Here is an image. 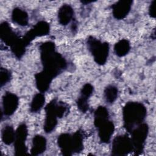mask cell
Wrapping results in <instances>:
<instances>
[{
  "instance_id": "cell-1",
  "label": "cell",
  "mask_w": 156,
  "mask_h": 156,
  "mask_svg": "<svg viewBox=\"0 0 156 156\" xmlns=\"http://www.w3.org/2000/svg\"><path fill=\"white\" fill-rule=\"evenodd\" d=\"M43 71L52 78L56 77L66 68L65 59L55 51V44L51 41L42 43L40 46Z\"/></svg>"
},
{
  "instance_id": "cell-2",
  "label": "cell",
  "mask_w": 156,
  "mask_h": 156,
  "mask_svg": "<svg viewBox=\"0 0 156 156\" xmlns=\"http://www.w3.org/2000/svg\"><path fill=\"white\" fill-rule=\"evenodd\" d=\"M122 113L124 127L130 132L134 127L143 122L147 110L145 106L140 102H129L124 107Z\"/></svg>"
},
{
  "instance_id": "cell-3",
  "label": "cell",
  "mask_w": 156,
  "mask_h": 156,
  "mask_svg": "<svg viewBox=\"0 0 156 156\" xmlns=\"http://www.w3.org/2000/svg\"><path fill=\"white\" fill-rule=\"evenodd\" d=\"M94 123L98 129L101 141L102 143H108L113 133L115 126L109 119L108 112L105 107L101 106L96 110Z\"/></svg>"
},
{
  "instance_id": "cell-4",
  "label": "cell",
  "mask_w": 156,
  "mask_h": 156,
  "mask_svg": "<svg viewBox=\"0 0 156 156\" xmlns=\"http://www.w3.org/2000/svg\"><path fill=\"white\" fill-rule=\"evenodd\" d=\"M68 110V105L56 99L52 100L45 107L46 118L44 130L46 133L51 132L57 124V118H62Z\"/></svg>"
},
{
  "instance_id": "cell-5",
  "label": "cell",
  "mask_w": 156,
  "mask_h": 156,
  "mask_svg": "<svg viewBox=\"0 0 156 156\" xmlns=\"http://www.w3.org/2000/svg\"><path fill=\"white\" fill-rule=\"evenodd\" d=\"M57 143L63 155H68L74 152H79L83 149L82 133L78 130L72 135L62 133L58 136Z\"/></svg>"
},
{
  "instance_id": "cell-6",
  "label": "cell",
  "mask_w": 156,
  "mask_h": 156,
  "mask_svg": "<svg viewBox=\"0 0 156 156\" xmlns=\"http://www.w3.org/2000/svg\"><path fill=\"white\" fill-rule=\"evenodd\" d=\"M87 46L94 61L101 65L105 64L109 52L108 44L101 42L93 37H90L87 40Z\"/></svg>"
},
{
  "instance_id": "cell-7",
  "label": "cell",
  "mask_w": 156,
  "mask_h": 156,
  "mask_svg": "<svg viewBox=\"0 0 156 156\" xmlns=\"http://www.w3.org/2000/svg\"><path fill=\"white\" fill-rule=\"evenodd\" d=\"M131 141L133 151H142L148 133V126L146 123H141L131 130Z\"/></svg>"
},
{
  "instance_id": "cell-8",
  "label": "cell",
  "mask_w": 156,
  "mask_h": 156,
  "mask_svg": "<svg viewBox=\"0 0 156 156\" xmlns=\"http://www.w3.org/2000/svg\"><path fill=\"white\" fill-rule=\"evenodd\" d=\"M133 150L130 138L126 135L117 136L113 140L112 152L114 155H124Z\"/></svg>"
},
{
  "instance_id": "cell-9",
  "label": "cell",
  "mask_w": 156,
  "mask_h": 156,
  "mask_svg": "<svg viewBox=\"0 0 156 156\" xmlns=\"http://www.w3.org/2000/svg\"><path fill=\"white\" fill-rule=\"evenodd\" d=\"M27 136V128L26 124H20L16 132L14 140L15 151L16 155H23L27 153V147L25 144Z\"/></svg>"
},
{
  "instance_id": "cell-10",
  "label": "cell",
  "mask_w": 156,
  "mask_h": 156,
  "mask_svg": "<svg viewBox=\"0 0 156 156\" xmlns=\"http://www.w3.org/2000/svg\"><path fill=\"white\" fill-rule=\"evenodd\" d=\"M49 32V25L45 21H41L37 23L32 29L28 31L23 40L28 45L29 43L37 37H41L47 35Z\"/></svg>"
},
{
  "instance_id": "cell-11",
  "label": "cell",
  "mask_w": 156,
  "mask_h": 156,
  "mask_svg": "<svg viewBox=\"0 0 156 156\" xmlns=\"http://www.w3.org/2000/svg\"><path fill=\"white\" fill-rule=\"evenodd\" d=\"M0 36L1 40L10 46L11 48L16 45L21 39L15 34L10 26L7 22H4L1 24Z\"/></svg>"
},
{
  "instance_id": "cell-12",
  "label": "cell",
  "mask_w": 156,
  "mask_h": 156,
  "mask_svg": "<svg viewBox=\"0 0 156 156\" xmlns=\"http://www.w3.org/2000/svg\"><path fill=\"white\" fill-rule=\"evenodd\" d=\"M19 104L18 98L13 93L7 92L2 98L3 113L6 116H10L14 113Z\"/></svg>"
},
{
  "instance_id": "cell-13",
  "label": "cell",
  "mask_w": 156,
  "mask_h": 156,
  "mask_svg": "<svg viewBox=\"0 0 156 156\" xmlns=\"http://www.w3.org/2000/svg\"><path fill=\"white\" fill-rule=\"evenodd\" d=\"M132 4L130 0H120L112 5V13L113 16L117 20L124 18L129 13Z\"/></svg>"
},
{
  "instance_id": "cell-14",
  "label": "cell",
  "mask_w": 156,
  "mask_h": 156,
  "mask_svg": "<svg viewBox=\"0 0 156 156\" xmlns=\"http://www.w3.org/2000/svg\"><path fill=\"white\" fill-rule=\"evenodd\" d=\"M35 79L38 90L40 93H43L48 90L53 79L51 76L43 71L36 74L35 75Z\"/></svg>"
},
{
  "instance_id": "cell-15",
  "label": "cell",
  "mask_w": 156,
  "mask_h": 156,
  "mask_svg": "<svg viewBox=\"0 0 156 156\" xmlns=\"http://www.w3.org/2000/svg\"><path fill=\"white\" fill-rule=\"evenodd\" d=\"M74 10L72 7L68 4L62 5L58 12V19L59 23L63 26L69 24L73 19Z\"/></svg>"
},
{
  "instance_id": "cell-16",
  "label": "cell",
  "mask_w": 156,
  "mask_h": 156,
  "mask_svg": "<svg viewBox=\"0 0 156 156\" xmlns=\"http://www.w3.org/2000/svg\"><path fill=\"white\" fill-rule=\"evenodd\" d=\"M46 147V138L40 135L34 137L32 140V146L31 148V154L37 155L43 152Z\"/></svg>"
},
{
  "instance_id": "cell-17",
  "label": "cell",
  "mask_w": 156,
  "mask_h": 156,
  "mask_svg": "<svg viewBox=\"0 0 156 156\" xmlns=\"http://www.w3.org/2000/svg\"><path fill=\"white\" fill-rule=\"evenodd\" d=\"M12 21L20 26H26L28 23V15L21 8H15L12 13Z\"/></svg>"
},
{
  "instance_id": "cell-18",
  "label": "cell",
  "mask_w": 156,
  "mask_h": 156,
  "mask_svg": "<svg viewBox=\"0 0 156 156\" xmlns=\"http://www.w3.org/2000/svg\"><path fill=\"white\" fill-rule=\"evenodd\" d=\"M130 49V43L126 39H122L116 43L114 47L115 54L119 57H123L127 54Z\"/></svg>"
},
{
  "instance_id": "cell-19",
  "label": "cell",
  "mask_w": 156,
  "mask_h": 156,
  "mask_svg": "<svg viewBox=\"0 0 156 156\" xmlns=\"http://www.w3.org/2000/svg\"><path fill=\"white\" fill-rule=\"evenodd\" d=\"M45 101L44 96L43 93H39L36 94L31 102L30 110L33 113L38 112L43 106Z\"/></svg>"
},
{
  "instance_id": "cell-20",
  "label": "cell",
  "mask_w": 156,
  "mask_h": 156,
  "mask_svg": "<svg viewBox=\"0 0 156 156\" xmlns=\"http://www.w3.org/2000/svg\"><path fill=\"white\" fill-rule=\"evenodd\" d=\"M15 132L13 128L10 126H5L2 130V140L5 144H10L14 142Z\"/></svg>"
},
{
  "instance_id": "cell-21",
  "label": "cell",
  "mask_w": 156,
  "mask_h": 156,
  "mask_svg": "<svg viewBox=\"0 0 156 156\" xmlns=\"http://www.w3.org/2000/svg\"><path fill=\"white\" fill-rule=\"evenodd\" d=\"M118 88L114 85L107 86L104 90V98L105 101L109 103H113L117 98L118 96Z\"/></svg>"
},
{
  "instance_id": "cell-22",
  "label": "cell",
  "mask_w": 156,
  "mask_h": 156,
  "mask_svg": "<svg viewBox=\"0 0 156 156\" xmlns=\"http://www.w3.org/2000/svg\"><path fill=\"white\" fill-rule=\"evenodd\" d=\"M88 98L80 96L77 101V105L78 108L83 113H85L88 110Z\"/></svg>"
},
{
  "instance_id": "cell-23",
  "label": "cell",
  "mask_w": 156,
  "mask_h": 156,
  "mask_svg": "<svg viewBox=\"0 0 156 156\" xmlns=\"http://www.w3.org/2000/svg\"><path fill=\"white\" fill-rule=\"evenodd\" d=\"M11 74L7 69L1 68L0 72V83L1 87L6 84L10 79Z\"/></svg>"
},
{
  "instance_id": "cell-24",
  "label": "cell",
  "mask_w": 156,
  "mask_h": 156,
  "mask_svg": "<svg viewBox=\"0 0 156 156\" xmlns=\"http://www.w3.org/2000/svg\"><path fill=\"white\" fill-rule=\"evenodd\" d=\"M93 91V87L90 83H86L83 86L81 90L80 96L89 98V97L92 94Z\"/></svg>"
},
{
  "instance_id": "cell-25",
  "label": "cell",
  "mask_w": 156,
  "mask_h": 156,
  "mask_svg": "<svg viewBox=\"0 0 156 156\" xmlns=\"http://www.w3.org/2000/svg\"><path fill=\"white\" fill-rule=\"evenodd\" d=\"M155 1H153L150 5H149V15L152 17V18H155Z\"/></svg>"
}]
</instances>
